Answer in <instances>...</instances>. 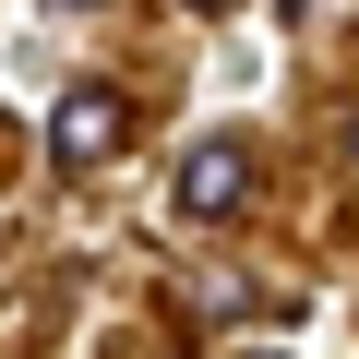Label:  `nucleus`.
Returning <instances> with one entry per match:
<instances>
[{
  "instance_id": "nucleus-1",
  "label": "nucleus",
  "mask_w": 359,
  "mask_h": 359,
  "mask_svg": "<svg viewBox=\"0 0 359 359\" xmlns=\"http://www.w3.org/2000/svg\"><path fill=\"white\" fill-rule=\"evenodd\" d=\"M252 192H264V156H252L240 132L180 144V168H168V204L192 216V228H228V216H252Z\"/></svg>"
},
{
  "instance_id": "nucleus-2",
  "label": "nucleus",
  "mask_w": 359,
  "mask_h": 359,
  "mask_svg": "<svg viewBox=\"0 0 359 359\" xmlns=\"http://www.w3.org/2000/svg\"><path fill=\"white\" fill-rule=\"evenodd\" d=\"M120 144H132V96H120V84H72V96L48 108V156H60V168H108Z\"/></svg>"
},
{
  "instance_id": "nucleus-3",
  "label": "nucleus",
  "mask_w": 359,
  "mask_h": 359,
  "mask_svg": "<svg viewBox=\"0 0 359 359\" xmlns=\"http://www.w3.org/2000/svg\"><path fill=\"white\" fill-rule=\"evenodd\" d=\"M36 13H96V0H36Z\"/></svg>"
},
{
  "instance_id": "nucleus-4",
  "label": "nucleus",
  "mask_w": 359,
  "mask_h": 359,
  "mask_svg": "<svg viewBox=\"0 0 359 359\" xmlns=\"http://www.w3.org/2000/svg\"><path fill=\"white\" fill-rule=\"evenodd\" d=\"M347 168H359V108H347Z\"/></svg>"
},
{
  "instance_id": "nucleus-5",
  "label": "nucleus",
  "mask_w": 359,
  "mask_h": 359,
  "mask_svg": "<svg viewBox=\"0 0 359 359\" xmlns=\"http://www.w3.org/2000/svg\"><path fill=\"white\" fill-rule=\"evenodd\" d=\"M180 13H228V0H180Z\"/></svg>"
}]
</instances>
